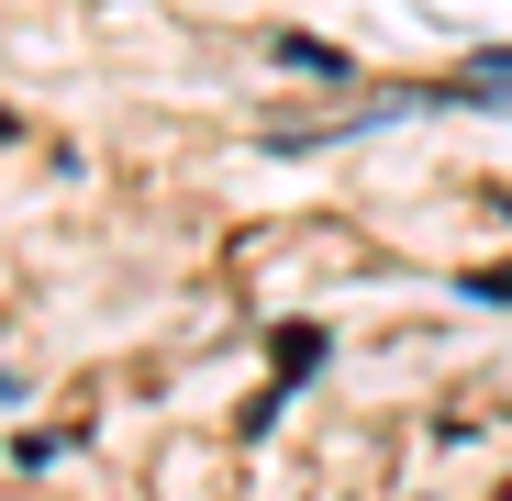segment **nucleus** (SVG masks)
<instances>
[{
  "label": "nucleus",
  "instance_id": "nucleus-1",
  "mask_svg": "<svg viewBox=\"0 0 512 501\" xmlns=\"http://www.w3.org/2000/svg\"><path fill=\"white\" fill-rule=\"evenodd\" d=\"M268 56L279 67H312V78H346V56H334L323 34H268Z\"/></svg>",
  "mask_w": 512,
  "mask_h": 501
},
{
  "label": "nucleus",
  "instance_id": "nucleus-3",
  "mask_svg": "<svg viewBox=\"0 0 512 501\" xmlns=\"http://www.w3.org/2000/svg\"><path fill=\"white\" fill-rule=\"evenodd\" d=\"M479 78H501V90H512V45H479Z\"/></svg>",
  "mask_w": 512,
  "mask_h": 501
},
{
  "label": "nucleus",
  "instance_id": "nucleus-4",
  "mask_svg": "<svg viewBox=\"0 0 512 501\" xmlns=\"http://www.w3.org/2000/svg\"><path fill=\"white\" fill-rule=\"evenodd\" d=\"M501 212H512V190H501Z\"/></svg>",
  "mask_w": 512,
  "mask_h": 501
},
{
  "label": "nucleus",
  "instance_id": "nucleus-2",
  "mask_svg": "<svg viewBox=\"0 0 512 501\" xmlns=\"http://www.w3.org/2000/svg\"><path fill=\"white\" fill-rule=\"evenodd\" d=\"M457 290H468V301H512V268H468Z\"/></svg>",
  "mask_w": 512,
  "mask_h": 501
}]
</instances>
